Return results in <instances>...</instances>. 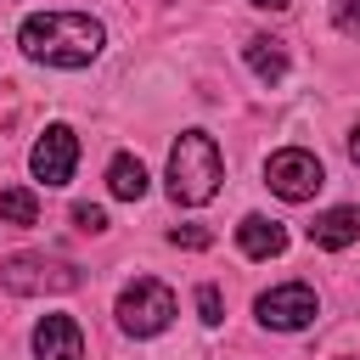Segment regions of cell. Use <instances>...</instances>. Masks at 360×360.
<instances>
[{"label": "cell", "mask_w": 360, "mask_h": 360, "mask_svg": "<svg viewBox=\"0 0 360 360\" xmlns=\"http://www.w3.org/2000/svg\"><path fill=\"white\" fill-rule=\"evenodd\" d=\"M17 45L45 68H90L107 45V28L90 11H34L17 28Z\"/></svg>", "instance_id": "cell-1"}, {"label": "cell", "mask_w": 360, "mask_h": 360, "mask_svg": "<svg viewBox=\"0 0 360 360\" xmlns=\"http://www.w3.org/2000/svg\"><path fill=\"white\" fill-rule=\"evenodd\" d=\"M219 174H225V163H219L214 135L208 129H186L174 141V152H169V197L186 202V208H202L219 191Z\"/></svg>", "instance_id": "cell-2"}, {"label": "cell", "mask_w": 360, "mask_h": 360, "mask_svg": "<svg viewBox=\"0 0 360 360\" xmlns=\"http://www.w3.org/2000/svg\"><path fill=\"white\" fill-rule=\"evenodd\" d=\"M0 287L22 292V298H34V292H73L79 287V264H68L56 253H11L0 264Z\"/></svg>", "instance_id": "cell-3"}, {"label": "cell", "mask_w": 360, "mask_h": 360, "mask_svg": "<svg viewBox=\"0 0 360 360\" xmlns=\"http://www.w3.org/2000/svg\"><path fill=\"white\" fill-rule=\"evenodd\" d=\"M169 321H174V292L158 276H135L124 287V298H118V326L129 338H158Z\"/></svg>", "instance_id": "cell-4"}, {"label": "cell", "mask_w": 360, "mask_h": 360, "mask_svg": "<svg viewBox=\"0 0 360 360\" xmlns=\"http://www.w3.org/2000/svg\"><path fill=\"white\" fill-rule=\"evenodd\" d=\"M264 186H270L281 202H309V197L326 186V169H321L315 152L281 146V152H270V163H264Z\"/></svg>", "instance_id": "cell-5"}, {"label": "cell", "mask_w": 360, "mask_h": 360, "mask_svg": "<svg viewBox=\"0 0 360 360\" xmlns=\"http://www.w3.org/2000/svg\"><path fill=\"white\" fill-rule=\"evenodd\" d=\"M315 315H321V298H315V287H304V281H281V287L259 292V321H264L270 332H304Z\"/></svg>", "instance_id": "cell-6"}, {"label": "cell", "mask_w": 360, "mask_h": 360, "mask_svg": "<svg viewBox=\"0 0 360 360\" xmlns=\"http://www.w3.org/2000/svg\"><path fill=\"white\" fill-rule=\"evenodd\" d=\"M28 169H34V180H45V186H68L73 169H79V135H73L68 124H51V129L34 141Z\"/></svg>", "instance_id": "cell-7"}, {"label": "cell", "mask_w": 360, "mask_h": 360, "mask_svg": "<svg viewBox=\"0 0 360 360\" xmlns=\"http://www.w3.org/2000/svg\"><path fill=\"white\" fill-rule=\"evenodd\" d=\"M34 354L39 360H84V332L73 315H45L34 326Z\"/></svg>", "instance_id": "cell-8"}, {"label": "cell", "mask_w": 360, "mask_h": 360, "mask_svg": "<svg viewBox=\"0 0 360 360\" xmlns=\"http://www.w3.org/2000/svg\"><path fill=\"white\" fill-rule=\"evenodd\" d=\"M236 242H242L248 259H276V253H287V225H276V219H264V214H242Z\"/></svg>", "instance_id": "cell-9"}, {"label": "cell", "mask_w": 360, "mask_h": 360, "mask_svg": "<svg viewBox=\"0 0 360 360\" xmlns=\"http://www.w3.org/2000/svg\"><path fill=\"white\" fill-rule=\"evenodd\" d=\"M309 242L315 248H349V242H360V208L354 202H343V208H326L315 225H309Z\"/></svg>", "instance_id": "cell-10"}, {"label": "cell", "mask_w": 360, "mask_h": 360, "mask_svg": "<svg viewBox=\"0 0 360 360\" xmlns=\"http://www.w3.org/2000/svg\"><path fill=\"white\" fill-rule=\"evenodd\" d=\"M242 56H248V68H253L259 84H281V79H287V45H281L276 34H253V39L242 45Z\"/></svg>", "instance_id": "cell-11"}, {"label": "cell", "mask_w": 360, "mask_h": 360, "mask_svg": "<svg viewBox=\"0 0 360 360\" xmlns=\"http://www.w3.org/2000/svg\"><path fill=\"white\" fill-rule=\"evenodd\" d=\"M107 191L124 197V202H141V197H146V163L129 158V152H118V158L107 163Z\"/></svg>", "instance_id": "cell-12"}, {"label": "cell", "mask_w": 360, "mask_h": 360, "mask_svg": "<svg viewBox=\"0 0 360 360\" xmlns=\"http://www.w3.org/2000/svg\"><path fill=\"white\" fill-rule=\"evenodd\" d=\"M0 219L6 225H39V197L28 186H6L0 191Z\"/></svg>", "instance_id": "cell-13"}, {"label": "cell", "mask_w": 360, "mask_h": 360, "mask_svg": "<svg viewBox=\"0 0 360 360\" xmlns=\"http://www.w3.org/2000/svg\"><path fill=\"white\" fill-rule=\"evenodd\" d=\"M197 315H202V326H219V321H225V298H219V287H214V281H202V287H197Z\"/></svg>", "instance_id": "cell-14"}, {"label": "cell", "mask_w": 360, "mask_h": 360, "mask_svg": "<svg viewBox=\"0 0 360 360\" xmlns=\"http://www.w3.org/2000/svg\"><path fill=\"white\" fill-rule=\"evenodd\" d=\"M169 242H174V248H197V253H202V248H214V231H208V225H174V231H169Z\"/></svg>", "instance_id": "cell-15"}, {"label": "cell", "mask_w": 360, "mask_h": 360, "mask_svg": "<svg viewBox=\"0 0 360 360\" xmlns=\"http://www.w3.org/2000/svg\"><path fill=\"white\" fill-rule=\"evenodd\" d=\"M73 225L96 236V231H107V214H101V208H90V202H79V208H73Z\"/></svg>", "instance_id": "cell-16"}, {"label": "cell", "mask_w": 360, "mask_h": 360, "mask_svg": "<svg viewBox=\"0 0 360 360\" xmlns=\"http://www.w3.org/2000/svg\"><path fill=\"white\" fill-rule=\"evenodd\" d=\"M338 28L343 34H360V0H338Z\"/></svg>", "instance_id": "cell-17"}, {"label": "cell", "mask_w": 360, "mask_h": 360, "mask_svg": "<svg viewBox=\"0 0 360 360\" xmlns=\"http://www.w3.org/2000/svg\"><path fill=\"white\" fill-rule=\"evenodd\" d=\"M349 163H354V169H360V124H354V129H349Z\"/></svg>", "instance_id": "cell-18"}, {"label": "cell", "mask_w": 360, "mask_h": 360, "mask_svg": "<svg viewBox=\"0 0 360 360\" xmlns=\"http://www.w3.org/2000/svg\"><path fill=\"white\" fill-rule=\"evenodd\" d=\"M253 6H259V11H287L292 0H253Z\"/></svg>", "instance_id": "cell-19"}]
</instances>
